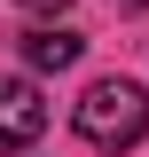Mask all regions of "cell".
Segmentation results:
<instances>
[{
  "label": "cell",
  "instance_id": "obj_1",
  "mask_svg": "<svg viewBox=\"0 0 149 157\" xmlns=\"http://www.w3.org/2000/svg\"><path fill=\"white\" fill-rule=\"evenodd\" d=\"M78 134L94 149H133L149 134V94L133 78H94L86 94H78Z\"/></svg>",
  "mask_w": 149,
  "mask_h": 157
},
{
  "label": "cell",
  "instance_id": "obj_2",
  "mask_svg": "<svg viewBox=\"0 0 149 157\" xmlns=\"http://www.w3.org/2000/svg\"><path fill=\"white\" fill-rule=\"evenodd\" d=\"M47 126V102H39L32 78H0V149H24Z\"/></svg>",
  "mask_w": 149,
  "mask_h": 157
},
{
  "label": "cell",
  "instance_id": "obj_3",
  "mask_svg": "<svg viewBox=\"0 0 149 157\" xmlns=\"http://www.w3.org/2000/svg\"><path fill=\"white\" fill-rule=\"evenodd\" d=\"M24 55H32V71H71V63H78V32L39 24V32H24Z\"/></svg>",
  "mask_w": 149,
  "mask_h": 157
},
{
  "label": "cell",
  "instance_id": "obj_4",
  "mask_svg": "<svg viewBox=\"0 0 149 157\" xmlns=\"http://www.w3.org/2000/svg\"><path fill=\"white\" fill-rule=\"evenodd\" d=\"M16 8H39V16H55V8H71V0H16Z\"/></svg>",
  "mask_w": 149,
  "mask_h": 157
},
{
  "label": "cell",
  "instance_id": "obj_5",
  "mask_svg": "<svg viewBox=\"0 0 149 157\" xmlns=\"http://www.w3.org/2000/svg\"><path fill=\"white\" fill-rule=\"evenodd\" d=\"M126 8H149V0H126Z\"/></svg>",
  "mask_w": 149,
  "mask_h": 157
}]
</instances>
